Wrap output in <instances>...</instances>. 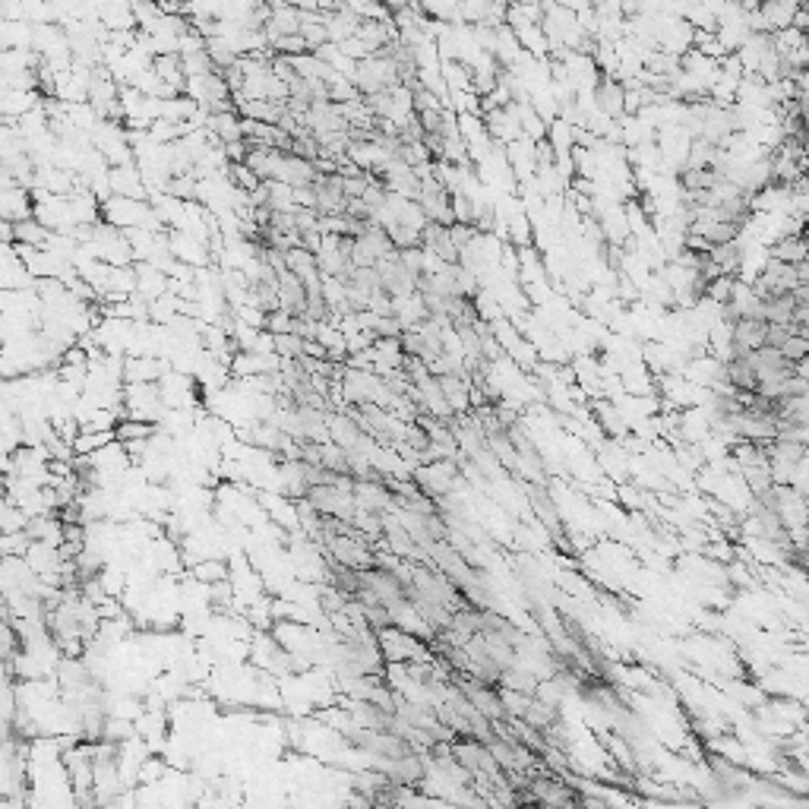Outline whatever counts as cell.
<instances>
[{
  "label": "cell",
  "mask_w": 809,
  "mask_h": 809,
  "mask_svg": "<svg viewBox=\"0 0 809 809\" xmlns=\"http://www.w3.org/2000/svg\"><path fill=\"white\" fill-rule=\"evenodd\" d=\"M26 219H35V203H32V193L23 190V187H10L4 190V222H26Z\"/></svg>",
  "instance_id": "cell-1"
},
{
  "label": "cell",
  "mask_w": 809,
  "mask_h": 809,
  "mask_svg": "<svg viewBox=\"0 0 809 809\" xmlns=\"http://www.w3.org/2000/svg\"><path fill=\"white\" fill-rule=\"evenodd\" d=\"M143 171L136 165H124V168H111V190L124 200H140L143 196Z\"/></svg>",
  "instance_id": "cell-2"
},
{
  "label": "cell",
  "mask_w": 809,
  "mask_h": 809,
  "mask_svg": "<svg viewBox=\"0 0 809 809\" xmlns=\"http://www.w3.org/2000/svg\"><path fill=\"white\" fill-rule=\"evenodd\" d=\"M114 433H117V443H149L152 437H155V427L152 424H146V421H121L114 427Z\"/></svg>",
  "instance_id": "cell-3"
},
{
  "label": "cell",
  "mask_w": 809,
  "mask_h": 809,
  "mask_svg": "<svg viewBox=\"0 0 809 809\" xmlns=\"http://www.w3.org/2000/svg\"><path fill=\"white\" fill-rule=\"evenodd\" d=\"M598 98H601V108L607 111V114H620L626 105V92L614 83V80H607V83H601V89H598Z\"/></svg>",
  "instance_id": "cell-4"
},
{
  "label": "cell",
  "mask_w": 809,
  "mask_h": 809,
  "mask_svg": "<svg viewBox=\"0 0 809 809\" xmlns=\"http://www.w3.org/2000/svg\"><path fill=\"white\" fill-rule=\"evenodd\" d=\"M193 576L212 588V585H219V582H228V566L222 560H203L200 566L193 569Z\"/></svg>",
  "instance_id": "cell-5"
}]
</instances>
